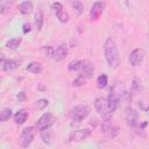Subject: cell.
<instances>
[{"label":"cell","mask_w":149,"mask_h":149,"mask_svg":"<svg viewBox=\"0 0 149 149\" xmlns=\"http://www.w3.org/2000/svg\"><path fill=\"white\" fill-rule=\"evenodd\" d=\"M104 54H105V58L108 66H111L112 69H118L120 65V56H119L116 44L112 37H108L106 40L104 44Z\"/></svg>","instance_id":"cell-1"},{"label":"cell","mask_w":149,"mask_h":149,"mask_svg":"<svg viewBox=\"0 0 149 149\" xmlns=\"http://www.w3.org/2000/svg\"><path fill=\"white\" fill-rule=\"evenodd\" d=\"M94 108L98 112V114L104 119V120H109L112 118V113L108 108L107 100L102 97H98L94 99Z\"/></svg>","instance_id":"cell-2"},{"label":"cell","mask_w":149,"mask_h":149,"mask_svg":"<svg viewBox=\"0 0 149 149\" xmlns=\"http://www.w3.org/2000/svg\"><path fill=\"white\" fill-rule=\"evenodd\" d=\"M88 114H90V107L87 105H78L71 109L70 116H71V120L73 121V123L74 122L80 123L84 119L87 118Z\"/></svg>","instance_id":"cell-3"},{"label":"cell","mask_w":149,"mask_h":149,"mask_svg":"<svg viewBox=\"0 0 149 149\" xmlns=\"http://www.w3.org/2000/svg\"><path fill=\"white\" fill-rule=\"evenodd\" d=\"M34 135H35V128L33 126H28V127L23 128L20 134V140H19L20 146L23 148L30 146V143L34 140Z\"/></svg>","instance_id":"cell-4"},{"label":"cell","mask_w":149,"mask_h":149,"mask_svg":"<svg viewBox=\"0 0 149 149\" xmlns=\"http://www.w3.org/2000/svg\"><path fill=\"white\" fill-rule=\"evenodd\" d=\"M56 121V116L52 113H44L37 121H36V128L41 132L43 129L50 128Z\"/></svg>","instance_id":"cell-5"},{"label":"cell","mask_w":149,"mask_h":149,"mask_svg":"<svg viewBox=\"0 0 149 149\" xmlns=\"http://www.w3.org/2000/svg\"><path fill=\"white\" fill-rule=\"evenodd\" d=\"M101 130H102V133L105 135H107L111 139H114L119 134V127L115 123H113L111 121V119L102 121V123H101Z\"/></svg>","instance_id":"cell-6"},{"label":"cell","mask_w":149,"mask_h":149,"mask_svg":"<svg viewBox=\"0 0 149 149\" xmlns=\"http://www.w3.org/2000/svg\"><path fill=\"white\" fill-rule=\"evenodd\" d=\"M143 58H144V51L140 48H136L134 49L130 54H129V63L133 65V66H140L143 62Z\"/></svg>","instance_id":"cell-7"},{"label":"cell","mask_w":149,"mask_h":149,"mask_svg":"<svg viewBox=\"0 0 149 149\" xmlns=\"http://www.w3.org/2000/svg\"><path fill=\"white\" fill-rule=\"evenodd\" d=\"M125 118H126V121H127L128 126H130L134 129H139L140 128V126H139V114H137V112L135 109L127 108Z\"/></svg>","instance_id":"cell-8"},{"label":"cell","mask_w":149,"mask_h":149,"mask_svg":"<svg viewBox=\"0 0 149 149\" xmlns=\"http://www.w3.org/2000/svg\"><path fill=\"white\" fill-rule=\"evenodd\" d=\"M51 8H52V10H54V13H55V15L59 22L65 23L69 21V15L63 10V5L61 2H54L51 5Z\"/></svg>","instance_id":"cell-9"},{"label":"cell","mask_w":149,"mask_h":149,"mask_svg":"<svg viewBox=\"0 0 149 149\" xmlns=\"http://www.w3.org/2000/svg\"><path fill=\"white\" fill-rule=\"evenodd\" d=\"M104 8H105V3L102 1H95L92 7H91V10H90V19L95 21L100 17V15L102 14L104 12Z\"/></svg>","instance_id":"cell-10"},{"label":"cell","mask_w":149,"mask_h":149,"mask_svg":"<svg viewBox=\"0 0 149 149\" xmlns=\"http://www.w3.org/2000/svg\"><path fill=\"white\" fill-rule=\"evenodd\" d=\"M107 105H108V108L111 111V113L115 112L116 108L119 107V102H120V99H119V95L115 93V92H111L107 97Z\"/></svg>","instance_id":"cell-11"},{"label":"cell","mask_w":149,"mask_h":149,"mask_svg":"<svg viewBox=\"0 0 149 149\" xmlns=\"http://www.w3.org/2000/svg\"><path fill=\"white\" fill-rule=\"evenodd\" d=\"M91 135V130L88 128H84V129H78V130H74L71 135V140L72 141H83L85 139H87L88 136Z\"/></svg>","instance_id":"cell-12"},{"label":"cell","mask_w":149,"mask_h":149,"mask_svg":"<svg viewBox=\"0 0 149 149\" xmlns=\"http://www.w3.org/2000/svg\"><path fill=\"white\" fill-rule=\"evenodd\" d=\"M66 55H68V49H66V47H65L64 44H61V45H58L56 49H54L52 57H54L57 62H59V61L64 59V58L66 57Z\"/></svg>","instance_id":"cell-13"},{"label":"cell","mask_w":149,"mask_h":149,"mask_svg":"<svg viewBox=\"0 0 149 149\" xmlns=\"http://www.w3.org/2000/svg\"><path fill=\"white\" fill-rule=\"evenodd\" d=\"M2 69L5 71H13L15 69H17L21 65V61L19 59H6L2 61Z\"/></svg>","instance_id":"cell-14"},{"label":"cell","mask_w":149,"mask_h":149,"mask_svg":"<svg viewBox=\"0 0 149 149\" xmlns=\"http://www.w3.org/2000/svg\"><path fill=\"white\" fill-rule=\"evenodd\" d=\"M27 118H28V113H27L24 109H20V111H17V112L15 113V115H14V122H15L16 125H23V123L26 122Z\"/></svg>","instance_id":"cell-15"},{"label":"cell","mask_w":149,"mask_h":149,"mask_svg":"<svg viewBox=\"0 0 149 149\" xmlns=\"http://www.w3.org/2000/svg\"><path fill=\"white\" fill-rule=\"evenodd\" d=\"M19 10L21 14L23 15H28L33 12V3L30 1H23L22 3H20L19 6Z\"/></svg>","instance_id":"cell-16"},{"label":"cell","mask_w":149,"mask_h":149,"mask_svg":"<svg viewBox=\"0 0 149 149\" xmlns=\"http://www.w3.org/2000/svg\"><path fill=\"white\" fill-rule=\"evenodd\" d=\"M26 69H27V71H29L31 73H40L42 71V65L37 62H31L27 65Z\"/></svg>","instance_id":"cell-17"},{"label":"cell","mask_w":149,"mask_h":149,"mask_svg":"<svg viewBox=\"0 0 149 149\" xmlns=\"http://www.w3.org/2000/svg\"><path fill=\"white\" fill-rule=\"evenodd\" d=\"M21 44V38L20 37H15V38H10L9 41L6 42V48L8 49H12V50H15L19 48V45Z\"/></svg>","instance_id":"cell-18"},{"label":"cell","mask_w":149,"mask_h":149,"mask_svg":"<svg viewBox=\"0 0 149 149\" xmlns=\"http://www.w3.org/2000/svg\"><path fill=\"white\" fill-rule=\"evenodd\" d=\"M41 137L43 140L44 143H50L51 142V137H52V133L50 130V128H47V129H43L41 130Z\"/></svg>","instance_id":"cell-19"},{"label":"cell","mask_w":149,"mask_h":149,"mask_svg":"<svg viewBox=\"0 0 149 149\" xmlns=\"http://www.w3.org/2000/svg\"><path fill=\"white\" fill-rule=\"evenodd\" d=\"M35 24H36V28L38 30L42 29V26H43V14H42L41 9H38L35 13Z\"/></svg>","instance_id":"cell-20"},{"label":"cell","mask_w":149,"mask_h":149,"mask_svg":"<svg viewBox=\"0 0 149 149\" xmlns=\"http://www.w3.org/2000/svg\"><path fill=\"white\" fill-rule=\"evenodd\" d=\"M10 116H12V109H10V108H3V109L0 112V122L7 121Z\"/></svg>","instance_id":"cell-21"},{"label":"cell","mask_w":149,"mask_h":149,"mask_svg":"<svg viewBox=\"0 0 149 149\" xmlns=\"http://www.w3.org/2000/svg\"><path fill=\"white\" fill-rule=\"evenodd\" d=\"M106 85H107V76L102 73L97 79V86L99 88H104V87H106Z\"/></svg>","instance_id":"cell-22"},{"label":"cell","mask_w":149,"mask_h":149,"mask_svg":"<svg viewBox=\"0 0 149 149\" xmlns=\"http://www.w3.org/2000/svg\"><path fill=\"white\" fill-rule=\"evenodd\" d=\"M72 7L74 8L77 16H79V15L83 13V10H84V6H83V3H81L79 0H77V1H73V2H72Z\"/></svg>","instance_id":"cell-23"},{"label":"cell","mask_w":149,"mask_h":149,"mask_svg":"<svg viewBox=\"0 0 149 149\" xmlns=\"http://www.w3.org/2000/svg\"><path fill=\"white\" fill-rule=\"evenodd\" d=\"M80 62H81V61H78V59L71 61V62L69 63V65H68V69H69L70 71H79V69H80Z\"/></svg>","instance_id":"cell-24"},{"label":"cell","mask_w":149,"mask_h":149,"mask_svg":"<svg viewBox=\"0 0 149 149\" xmlns=\"http://www.w3.org/2000/svg\"><path fill=\"white\" fill-rule=\"evenodd\" d=\"M49 105V101L47 100V99H40V100H37L36 101V104H35V107L37 108V109H44L47 106Z\"/></svg>","instance_id":"cell-25"},{"label":"cell","mask_w":149,"mask_h":149,"mask_svg":"<svg viewBox=\"0 0 149 149\" xmlns=\"http://www.w3.org/2000/svg\"><path fill=\"white\" fill-rule=\"evenodd\" d=\"M140 88H141V81L135 77L134 79H133V85H132V91L134 92V93H136V92H139L140 91Z\"/></svg>","instance_id":"cell-26"},{"label":"cell","mask_w":149,"mask_h":149,"mask_svg":"<svg viewBox=\"0 0 149 149\" xmlns=\"http://www.w3.org/2000/svg\"><path fill=\"white\" fill-rule=\"evenodd\" d=\"M41 51H42V52H44L47 56L51 57V56H52V54H54V48H52V47H50V45H45V47H42Z\"/></svg>","instance_id":"cell-27"},{"label":"cell","mask_w":149,"mask_h":149,"mask_svg":"<svg viewBox=\"0 0 149 149\" xmlns=\"http://www.w3.org/2000/svg\"><path fill=\"white\" fill-rule=\"evenodd\" d=\"M22 28H23V34H27V33H29V31L31 30V28H30V23H29V22H24L23 26H22Z\"/></svg>","instance_id":"cell-28"},{"label":"cell","mask_w":149,"mask_h":149,"mask_svg":"<svg viewBox=\"0 0 149 149\" xmlns=\"http://www.w3.org/2000/svg\"><path fill=\"white\" fill-rule=\"evenodd\" d=\"M17 99H19L20 101H24V100H26V93H24V92H20V93L17 94Z\"/></svg>","instance_id":"cell-29"},{"label":"cell","mask_w":149,"mask_h":149,"mask_svg":"<svg viewBox=\"0 0 149 149\" xmlns=\"http://www.w3.org/2000/svg\"><path fill=\"white\" fill-rule=\"evenodd\" d=\"M70 1H71V2H73V1H77V0H70Z\"/></svg>","instance_id":"cell-30"},{"label":"cell","mask_w":149,"mask_h":149,"mask_svg":"<svg viewBox=\"0 0 149 149\" xmlns=\"http://www.w3.org/2000/svg\"><path fill=\"white\" fill-rule=\"evenodd\" d=\"M0 1H1V0H0Z\"/></svg>","instance_id":"cell-31"}]
</instances>
